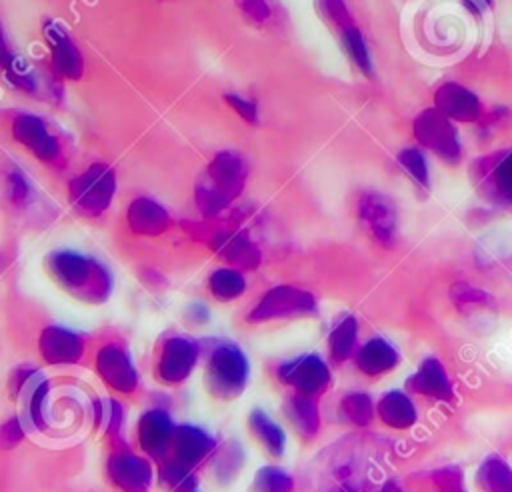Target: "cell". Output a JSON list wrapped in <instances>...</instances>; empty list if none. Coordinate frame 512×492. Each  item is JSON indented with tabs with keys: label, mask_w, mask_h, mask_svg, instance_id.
I'll use <instances>...</instances> for the list:
<instances>
[{
	"label": "cell",
	"mask_w": 512,
	"mask_h": 492,
	"mask_svg": "<svg viewBox=\"0 0 512 492\" xmlns=\"http://www.w3.org/2000/svg\"><path fill=\"white\" fill-rule=\"evenodd\" d=\"M46 270L50 278L72 298L86 304H104L114 290L112 272L98 258L70 250L56 248L46 254Z\"/></svg>",
	"instance_id": "1"
},
{
	"label": "cell",
	"mask_w": 512,
	"mask_h": 492,
	"mask_svg": "<svg viewBox=\"0 0 512 492\" xmlns=\"http://www.w3.org/2000/svg\"><path fill=\"white\" fill-rule=\"evenodd\" d=\"M248 180V162L236 150H220L206 164L194 188V200L204 218H218L242 196Z\"/></svg>",
	"instance_id": "2"
},
{
	"label": "cell",
	"mask_w": 512,
	"mask_h": 492,
	"mask_svg": "<svg viewBox=\"0 0 512 492\" xmlns=\"http://www.w3.org/2000/svg\"><path fill=\"white\" fill-rule=\"evenodd\" d=\"M250 378V362L244 350L232 340H216L208 346L204 360L206 392L222 402L244 394Z\"/></svg>",
	"instance_id": "3"
},
{
	"label": "cell",
	"mask_w": 512,
	"mask_h": 492,
	"mask_svg": "<svg viewBox=\"0 0 512 492\" xmlns=\"http://www.w3.org/2000/svg\"><path fill=\"white\" fill-rule=\"evenodd\" d=\"M116 172L106 162H92L86 170L68 182V200L72 208L86 216H102L116 196Z\"/></svg>",
	"instance_id": "4"
},
{
	"label": "cell",
	"mask_w": 512,
	"mask_h": 492,
	"mask_svg": "<svg viewBox=\"0 0 512 492\" xmlns=\"http://www.w3.org/2000/svg\"><path fill=\"white\" fill-rule=\"evenodd\" d=\"M316 312H318V300L310 290L292 286V284H276L268 288L256 300V304L248 310L246 322L266 324L274 320L314 316Z\"/></svg>",
	"instance_id": "5"
},
{
	"label": "cell",
	"mask_w": 512,
	"mask_h": 492,
	"mask_svg": "<svg viewBox=\"0 0 512 492\" xmlns=\"http://www.w3.org/2000/svg\"><path fill=\"white\" fill-rule=\"evenodd\" d=\"M202 354V346L188 334H170L160 342L154 362V378L166 386H178L190 378Z\"/></svg>",
	"instance_id": "6"
},
{
	"label": "cell",
	"mask_w": 512,
	"mask_h": 492,
	"mask_svg": "<svg viewBox=\"0 0 512 492\" xmlns=\"http://www.w3.org/2000/svg\"><path fill=\"white\" fill-rule=\"evenodd\" d=\"M414 138L420 146L434 152L448 164H458L462 158V146L458 140V132L448 116H444L438 108L422 110L412 122Z\"/></svg>",
	"instance_id": "7"
},
{
	"label": "cell",
	"mask_w": 512,
	"mask_h": 492,
	"mask_svg": "<svg viewBox=\"0 0 512 492\" xmlns=\"http://www.w3.org/2000/svg\"><path fill=\"white\" fill-rule=\"evenodd\" d=\"M276 376L292 392L314 398L322 396L332 384V370L328 362L314 352L300 354L282 362L276 370Z\"/></svg>",
	"instance_id": "8"
},
{
	"label": "cell",
	"mask_w": 512,
	"mask_h": 492,
	"mask_svg": "<svg viewBox=\"0 0 512 492\" xmlns=\"http://www.w3.org/2000/svg\"><path fill=\"white\" fill-rule=\"evenodd\" d=\"M106 478L118 492H150L154 468L148 456L136 454L126 444L112 446L106 458Z\"/></svg>",
	"instance_id": "9"
},
{
	"label": "cell",
	"mask_w": 512,
	"mask_h": 492,
	"mask_svg": "<svg viewBox=\"0 0 512 492\" xmlns=\"http://www.w3.org/2000/svg\"><path fill=\"white\" fill-rule=\"evenodd\" d=\"M356 216L374 242L384 248L394 246L398 236V212L390 196L366 190L356 200Z\"/></svg>",
	"instance_id": "10"
},
{
	"label": "cell",
	"mask_w": 512,
	"mask_h": 492,
	"mask_svg": "<svg viewBox=\"0 0 512 492\" xmlns=\"http://www.w3.org/2000/svg\"><path fill=\"white\" fill-rule=\"evenodd\" d=\"M10 134L14 142L24 146L38 160L46 164L60 162L62 144L42 116L30 112H16L10 120Z\"/></svg>",
	"instance_id": "11"
},
{
	"label": "cell",
	"mask_w": 512,
	"mask_h": 492,
	"mask_svg": "<svg viewBox=\"0 0 512 492\" xmlns=\"http://www.w3.org/2000/svg\"><path fill=\"white\" fill-rule=\"evenodd\" d=\"M94 370L110 392L130 396L140 386V376L130 352L116 342H108L98 348L94 358Z\"/></svg>",
	"instance_id": "12"
},
{
	"label": "cell",
	"mask_w": 512,
	"mask_h": 492,
	"mask_svg": "<svg viewBox=\"0 0 512 492\" xmlns=\"http://www.w3.org/2000/svg\"><path fill=\"white\" fill-rule=\"evenodd\" d=\"M210 248L232 268L256 270L262 262L260 246L240 228H216L206 234Z\"/></svg>",
	"instance_id": "13"
},
{
	"label": "cell",
	"mask_w": 512,
	"mask_h": 492,
	"mask_svg": "<svg viewBox=\"0 0 512 492\" xmlns=\"http://www.w3.org/2000/svg\"><path fill=\"white\" fill-rule=\"evenodd\" d=\"M42 38L50 50V62L56 76L64 80H80L84 76V56L70 32L56 20L42 22Z\"/></svg>",
	"instance_id": "14"
},
{
	"label": "cell",
	"mask_w": 512,
	"mask_h": 492,
	"mask_svg": "<svg viewBox=\"0 0 512 492\" xmlns=\"http://www.w3.org/2000/svg\"><path fill=\"white\" fill-rule=\"evenodd\" d=\"M86 352L84 336L60 324H48L38 336V354L50 366H72Z\"/></svg>",
	"instance_id": "15"
},
{
	"label": "cell",
	"mask_w": 512,
	"mask_h": 492,
	"mask_svg": "<svg viewBox=\"0 0 512 492\" xmlns=\"http://www.w3.org/2000/svg\"><path fill=\"white\" fill-rule=\"evenodd\" d=\"M176 424L164 408H148L138 416L136 422V442L142 454L148 458L164 460L172 452Z\"/></svg>",
	"instance_id": "16"
},
{
	"label": "cell",
	"mask_w": 512,
	"mask_h": 492,
	"mask_svg": "<svg viewBox=\"0 0 512 492\" xmlns=\"http://www.w3.org/2000/svg\"><path fill=\"white\" fill-rule=\"evenodd\" d=\"M474 174L490 198L512 206V148L478 158Z\"/></svg>",
	"instance_id": "17"
},
{
	"label": "cell",
	"mask_w": 512,
	"mask_h": 492,
	"mask_svg": "<svg viewBox=\"0 0 512 492\" xmlns=\"http://www.w3.org/2000/svg\"><path fill=\"white\" fill-rule=\"evenodd\" d=\"M218 450V444L214 436L196 424H176L174 440H172V458L178 462L196 468L204 464L214 452Z\"/></svg>",
	"instance_id": "18"
},
{
	"label": "cell",
	"mask_w": 512,
	"mask_h": 492,
	"mask_svg": "<svg viewBox=\"0 0 512 492\" xmlns=\"http://www.w3.org/2000/svg\"><path fill=\"white\" fill-rule=\"evenodd\" d=\"M126 226L136 236L156 238L172 226L170 212L150 196H136L126 206Z\"/></svg>",
	"instance_id": "19"
},
{
	"label": "cell",
	"mask_w": 512,
	"mask_h": 492,
	"mask_svg": "<svg viewBox=\"0 0 512 492\" xmlns=\"http://www.w3.org/2000/svg\"><path fill=\"white\" fill-rule=\"evenodd\" d=\"M434 108H438L444 116L454 122H476L482 112V104L478 96L458 84V82H444L434 92Z\"/></svg>",
	"instance_id": "20"
},
{
	"label": "cell",
	"mask_w": 512,
	"mask_h": 492,
	"mask_svg": "<svg viewBox=\"0 0 512 492\" xmlns=\"http://www.w3.org/2000/svg\"><path fill=\"white\" fill-rule=\"evenodd\" d=\"M406 386L410 392L424 396V398L438 400V402H448L454 396L450 376H448L444 364L434 356H428L420 362L416 372L408 376Z\"/></svg>",
	"instance_id": "21"
},
{
	"label": "cell",
	"mask_w": 512,
	"mask_h": 492,
	"mask_svg": "<svg viewBox=\"0 0 512 492\" xmlns=\"http://www.w3.org/2000/svg\"><path fill=\"white\" fill-rule=\"evenodd\" d=\"M352 360L360 374L368 378H380L384 374H390L400 364V352L384 336H374L358 346Z\"/></svg>",
	"instance_id": "22"
},
{
	"label": "cell",
	"mask_w": 512,
	"mask_h": 492,
	"mask_svg": "<svg viewBox=\"0 0 512 492\" xmlns=\"http://www.w3.org/2000/svg\"><path fill=\"white\" fill-rule=\"evenodd\" d=\"M284 414L290 420L292 428L296 430V434L304 440H312L322 426V418H320V404L318 398L314 396H306V394H298V392H290L284 400Z\"/></svg>",
	"instance_id": "23"
},
{
	"label": "cell",
	"mask_w": 512,
	"mask_h": 492,
	"mask_svg": "<svg viewBox=\"0 0 512 492\" xmlns=\"http://www.w3.org/2000/svg\"><path fill=\"white\" fill-rule=\"evenodd\" d=\"M378 420L390 430H408L418 420L412 398L402 390H388L376 402Z\"/></svg>",
	"instance_id": "24"
},
{
	"label": "cell",
	"mask_w": 512,
	"mask_h": 492,
	"mask_svg": "<svg viewBox=\"0 0 512 492\" xmlns=\"http://www.w3.org/2000/svg\"><path fill=\"white\" fill-rule=\"evenodd\" d=\"M358 318L354 314H340L326 338V348H328V358L332 364H344L356 354L358 346Z\"/></svg>",
	"instance_id": "25"
},
{
	"label": "cell",
	"mask_w": 512,
	"mask_h": 492,
	"mask_svg": "<svg viewBox=\"0 0 512 492\" xmlns=\"http://www.w3.org/2000/svg\"><path fill=\"white\" fill-rule=\"evenodd\" d=\"M248 430L254 436V440L260 442L266 454H270L272 458H280L284 454L286 432L262 408H252L248 412Z\"/></svg>",
	"instance_id": "26"
},
{
	"label": "cell",
	"mask_w": 512,
	"mask_h": 492,
	"mask_svg": "<svg viewBox=\"0 0 512 492\" xmlns=\"http://www.w3.org/2000/svg\"><path fill=\"white\" fill-rule=\"evenodd\" d=\"M246 288L248 282L244 272L232 266H220L208 276V292L218 302H234L244 296Z\"/></svg>",
	"instance_id": "27"
},
{
	"label": "cell",
	"mask_w": 512,
	"mask_h": 492,
	"mask_svg": "<svg viewBox=\"0 0 512 492\" xmlns=\"http://www.w3.org/2000/svg\"><path fill=\"white\" fill-rule=\"evenodd\" d=\"M2 68L6 74V80L26 92V94H38V78L36 72L32 70V66L18 54H14L8 46V40L4 38L2 42Z\"/></svg>",
	"instance_id": "28"
},
{
	"label": "cell",
	"mask_w": 512,
	"mask_h": 492,
	"mask_svg": "<svg viewBox=\"0 0 512 492\" xmlns=\"http://www.w3.org/2000/svg\"><path fill=\"white\" fill-rule=\"evenodd\" d=\"M338 412H340L342 420H346L350 426L366 428L372 424V420L376 416V404L370 394L354 390V392H346L340 398Z\"/></svg>",
	"instance_id": "29"
},
{
	"label": "cell",
	"mask_w": 512,
	"mask_h": 492,
	"mask_svg": "<svg viewBox=\"0 0 512 492\" xmlns=\"http://www.w3.org/2000/svg\"><path fill=\"white\" fill-rule=\"evenodd\" d=\"M158 484L164 492H198V476L194 468L178 462L176 458L162 460L158 468Z\"/></svg>",
	"instance_id": "30"
},
{
	"label": "cell",
	"mask_w": 512,
	"mask_h": 492,
	"mask_svg": "<svg viewBox=\"0 0 512 492\" xmlns=\"http://www.w3.org/2000/svg\"><path fill=\"white\" fill-rule=\"evenodd\" d=\"M478 484L484 492H512V468L500 456H488L478 468Z\"/></svg>",
	"instance_id": "31"
},
{
	"label": "cell",
	"mask_w": 512,
	"mask_h": 492,
	"mask_svg": "<svg viewBox=\"0 0 512 492\" xmlns=\"http://www.w3.org/2000/svg\"><path fill=\"white\" fill-rule=\"evenodd\" d=\"M244 466V450L236 440H226L214 452V474L220 482H232Z\"/></svg>",
	"instance_id": "32"
},
{
	"label": "cell",
	"mask_w": 512,
	"mask_h": 492,
	"mask_svg": "<svg viewBox=\"0 0 512 492\" xmlns=\"http://www.w3.org/2000/svg\"><path fill=\"white\" fill-rule=\"evenodd\" d=\"M252 492H294V478L276 464H264L252 478Z\"/></svg>",
	"instance_id": "33"
},
{
	"label": "cell",
	"mask_w": 512,
	"mask_h": 492,
	"mask_svg": "<svg viewBox=\"0 0 512 492\" xmlns=\"http://www.w3.org/2000/svg\"><path fill=\"white\" fill-rule=\"evenodd\" d=\"M50 380H46L44 376L26 392V416L28 422L38 428L44 430L48 424V416H46V402L50 396Z\"/></svg>",
	"instance_id": "34"
},
{
	"label": "cell",
	"mask_w": 512,
	"mask_h": 492,
	"mask_svg": "<svg viewBox=\"0 0 512 492\" xmlns=\"http://www.w3.org/2000/svg\"><path fill=\"white\" fill-rule=\"evenodd\" d=\"M340 40H342V46L346 50V54L350 56V60L366 74V76H372L374 68H372V60H370V52H368V46H366V40H364V34L360 32L358 24L340 32Z\"/></svg>",
	"instance_id": "35"
},
{
	"label": "cell",
	"mask_w": 512,
	"mask_h": 492,
	"mask_svg": "<svg viewBox=\"0 0 512 492\" xmlns=\"http://www.w3.org/2000/svg\"><path fill=\"white\" fill-rule=\"evenodd\" d=\"M4 180H6V198L8 202L22 210V208H28L30 202H32V184L28 180V176L22 172L20 166H10L6 168V174H4Z\"/></svg>",
	"instance_id": "36"
},
{
	"label": "cell",
	"mask_w": 512,
	"mask_h": 492,
	"mask_svg": "<svg viewBox=\"0 0 512 492\" xmlns=\"http://www.w3.org/2000/svg\"><path fill=\"white\" fill-rule=\"evenodd\" d=\"M396 160H398V164L402 166V170H404L422 190H428V188H430V172H428V164H426V158H424V154H422L420 148H414V146L402 148V150L396 154Z\"/></svg>",
	"instance_id": "37"
},
{
	"label": "cell",
	"mask_w": 512,
	"mask_h": 492,
	"mask_svg": "<svg viewBox=\"0 0 512 492\" xmlns=\"http://www.w3.org/2000/svg\"><path fill=\"white\" fill-rule=\"evenodd\" d=\"M316 8H318V14L338 30V34L356 26V20L346 0H316Z\"/></svg>",
	"instance_id": "38"
},
{
	"label": "cell",
	"mask_w": 512,
	"mask_h": 492,
	"mask_svg": "<svg viewBox=\"0 0 512 492\" xmlns=\"http://www.w3.org/2000/svg\"><path fill=\"white\" fill-rule=\"evenodd\" d=\"M102 420L106 424V434L112 440V446H122V426H124V406L116 398H108L106 410L102 414Z\"/></svg>",
	"instance_id": "39"
},
{
	"label": "cell",
	"mask_w": 512,
	"mask_h": 492,
	"mask_svg": "<svg viewBox=\"0 0 512 492\" xmlns=\"http://www.w3.org/2000/svg\"><path fill=\"white\" fill-rule=\"evenodd\" d=\"M450 298L452 302L458 306V308H468V306H484L490 302V294L476 288V286H470L466 282H456L452 288H450Z\"/></svg>",
	"instance_id": "40"
},
{
	"label": "cell",
	"mask_w": 512,
	"mask_h": 492,
	"mask_svg": "<svg viewBox=\"0 0 512 492\" xmlns=\"http://www.w3.org/2000/svg\"><path fill=\"white\" fill-rule=\"evenodd\" d=\"M40 378H42V374H40V370H38L36 366H30V364L16 366V368L10 372V380H8L10 394H12L14 398L26 394Z\"/></svg>",
	"instance_id": "41"
},
{
	"label": "cell",
	"mask_w": 512,
	"mask_h": 492,
	"mask_svg": "<svg viewBox=\"0 0 512 492\" xmlns=\"http://www.w3.org/2000/svg\"><path fill=\"white\" fill-rule=\"evenodd\" d=\"M234 4L240 10V14L252 24L262 26L272 20L274 8H272L270 0H234Z\"/></svg>",
	"instance_id": "42"
},
{
	"label": "cell",
	"mask_w": 512,
	"mask_h": 492,
	"mask_svg": "<svg viewBox=\"0 0 512 492\" xmlns=\"http://www.w3.org/2000/svg\"><path fill=\"white\" fill-rule=\"evenodd\" d=\"M432 482H434L438 492H466L462 470L458 466H454V464L442 466V468L434 470Z\"/></svg>",
	"instance_id": "43"
},
{
	"label": "cell",
	"mask_w": 512,
	"mask_h": 492,
	"mask_svg": "<svg viewBox=\"0 0 512 492\" xmlns=\"http://www.w3.org/2000/svg\"><path fill=\"white\" fill-rule=\"evenodd\" d=\"M224 102H226L242 120H246L248 124H258L260 116H258V106H256V102H252V100H248V98H244V96H240V94H232V92L224 94Z\"/></svg>",
	"instance_id": "44"
},
{
	"label": "cell",
	"mask_w": 512,
	"mask_h": 492,
	"mask_svg": "<svg viewBox=\"0 0 512 492\" xmlns=\"http://www.w3.org/2000/svg\"><path fill=\"white\" fill-rule=\"evenodd\" d=\"M26 432H24V424L18 416H10L8 420H4L2 430H0V442L6 450L16 448L22 440H24Z\"/></svg>",
	"instance_id": "45"
},
{
	"label": "cell",
	"mask_w": 512,
	"mask_h": 492,
	"mask_svg": "<svg viewBox=\"0 0 512 492\" xmlns=\"http://www.w3.org/2000/svg\"><path fill=\"white\" fill-rule=\"evenodd\" d=\"M326 492H364V490L356 478H348V480H332Z\"/></svg>",
	"instance_id": "46"
},
{
	"label": "cell",
	"mask_w": 512,
	"mask_h": 492,
	"mask_svg": "<svg viewBox=\"0 0 512 492\" xmlns=\"http://www.w3.org/2000/svg\"><path fill=\"white\" fill-rule=\"evenodd\" d=\"M188 318H192L198 324H204L210 318V312H208V308L204 304L194 302V304L188 306Z\"/></svg>",
	"instance_id": "47"
},
{
	"label": "cell",
	"mask_w": 512,
	"mask_h": 492,
	"mask_svg": "<svg viewBox=\"0 0 512 492\" xmlns=\"http://www.w3.org/2000/svg\"><path fill=\"white\" fill-rule=\"evenodd\" d=\"M464 6L472 12V14H484L492 8V0H462Z\"/></svg>",
	"instance_id": "48"
},
{
	"label": "cell",
	"mask_w": 512,
	"mask_h": 492,
	"mask_svg": "<svg viewBox=\"0 0 512 492\" xmlns=\"http://www.w3.org/2000/svg\"><path fill=\"white\" fill-rule=\"evenodd\" d=\"M374 492H402L400 484L396 480H386L382 486H378Z\"/></svg>",
	"instance_id": "49"
}]
</instances>
